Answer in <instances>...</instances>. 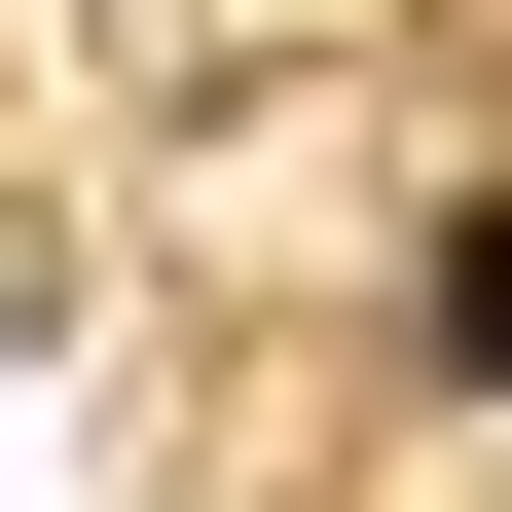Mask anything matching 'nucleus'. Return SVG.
I'll use <instances>...</instances> for the list:
<instances>
[{"instance_id":"nucleus-1","label":"nucleus","mask_w":512,"mask_h":512,"mask_svg":"<svg viewBox=\"0 0 512 512\" xmlns=\"http://www.w3.org/2000/svg\"><path fill=\"white\" fill-rule=\"evenodd\" d=\"M439 403H512V220H439Z\"/></svg>"}]
</instances>
